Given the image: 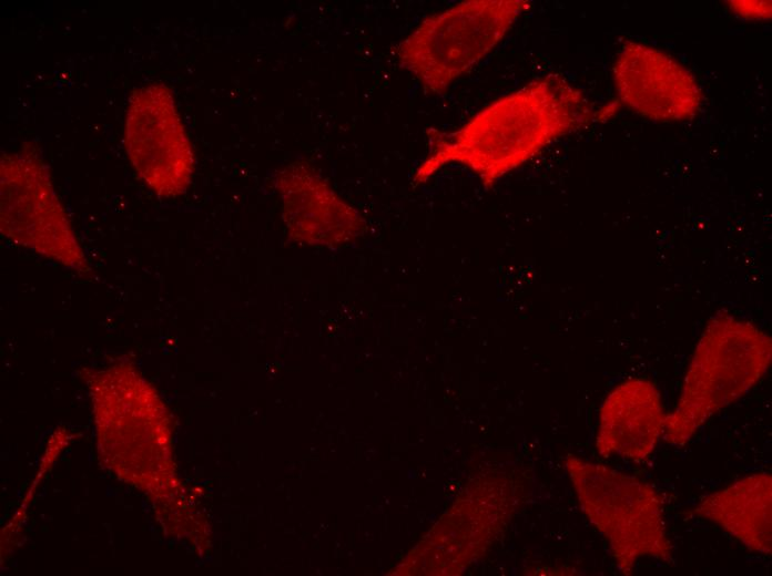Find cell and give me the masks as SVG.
<instances>
[{"instance_id": "cell-1", "label": "cell", "mask_w": 772, "mask_h": 576, "mask_svg": "<svg viewBox=\"0 0 772 576\" xmlns=\"http://www.w3.org/2000/svg\"><path fill=\"white\" fill-rule=\"evenodd\" d=\"M591 117L589 102L566 79L534 80L486 105L457 130L430 132L428 155L413 182L419 185L443 167L460 164L489 188Z\"/></svg>"}, {"instance_id": "cell-2", "label": "cell", "mask_w": 772, "mask_h": 576, "mask_svg": "<svg viewBox=\"0 0 772 576\" xmlns=\"http://www.w3.org/2000/svg\"><path fill=\"white\" fill-rule=\"evenodd\" d=\"M772 339L754 323L729 313L712 317L701 333L662 440L683 446L722 409L745 395L766 373Z\"/></svg>"}, {"instance_id": "cell-3", "label": "cell", "mask_w": 772, "mask_h": 576, "mask_svg": "<svg viewBox=\"0 0 772 576\" xmlns=\"http://www.w3.org/2000/svg\"><path fill=\"white\" fill-rule=\"evenodd\" d=\"M567 470L581 508L605 537L620 573L644 558L670 562L663 501L649 483L605 464L570 455Z\"/></svg>"}, {"instance_id": "cell-4", "label": "cell", "mask_w": 772, "mask_h": 576, "mask_svg": "<svg viewBox=\"0 0 772 576\" xmlns=\"http://www.w3.org/2000/svg\"><path fill=\"white\" fill-rule=\"evenodd\" d=\"M530 7L526 0H467L423 19L398 44L396 55L434 94L490 53Z\"/></svg>"}, {"instance_id": "cell-5", "label": "cell", "mask_w": 772, "mask_h": 576, "mask_svg": "<svg viewBox=\"0 0 772 576\" xmlns=\"http://www.w3.org/2000/svg\"><path fill=\"white\" fill-rule=\"evenodd\" d=\"M0 222L4 237L71 269L87 271L77 240L43 162L33 153H4L0 161Z\"/></svg>"}, {"instance_id": "cell-6", "label": "cell", "mask_w": 772, "mask_h": 576, "mask_svg": "<svg viewBox=\"0 0 772 576\" xmlns=\"http://www.w3.org/2000/svg\"><path fill=\"white\" fill-rule=\"evenodd\" d=\"M124 140L134 171L154 193L174 198L186 192L194 172V153L165 84L149 83L132 91Z\"/></svg>"}, {"instance_id": "cell-7", "label": "cell", "mask_w": 772, "mask_h": 576, "mask_svg": "<svg viewBox=\"0 0 772 576\" xmlns=\"http://www.w3.org/2000/svg\"><path fill=\"white\" fill-rule=\"evenodd\" d=\"M618 96L651 121L679 122L700 110L702 92L693 74L670 54L627 42L613 64Z\"/></svg>"}, {"instance_id": "cell-8", "label": "cell", "mask_w": 772, "mask_h": 576, "mask_svg": "<svg viewBox=\"0 0 772 576\" xmlns=\"http://www.w3.org/2000/svg\"><path fill=\"white\" fill-rule=\"evenodd\" d=\"M282 218L299 244L337 248L362 235L365 222L308 163L296 161L275 178Z\"/></svg>"}, {"instance_id": "cell-9", "label": "cell", "mask_w": 772, "mask_h": 576, "mask_svg": "<svg viewBox=\"0 0 772 576\" xmlns=\"http://www.w3.org/2000/svg\"><path fill=\"white\" fill-rule=\"evenodd\" d=\"M666 415L652 381L629 379L619 383L599 409L597 452L605 459L643 462L662 439Z\"/></svg>"}, {"instance_id": "cell-10", "label": "cell", "mask_w": 772, "mask_h": 576, "mask_svg": "<svg viewBox=\"0 0 772 576\" xmlns=\"http://www.w3.org/2000/svg\"><path fill=\"white\" fill-rule=\"evenodd\" d=\"M694 513L741 543L750 552H772V476L766 472L745 475L705 495Z\"/></svg>"}, {"instance_id": "cell-11", "label": "cell", "mask_w": 772, "mask_h": 576, "mask_svg": "<svg viewBox=\"0 0 772 576\" xmlns=\"http://www.w3.org/2000/svg\"><path fill=\"white\" fill-rule=\"evenodd\" d=\"M727 6L742 20H769L771 18V1L769 0H731Z\"/></svg>"}]
</instances>
